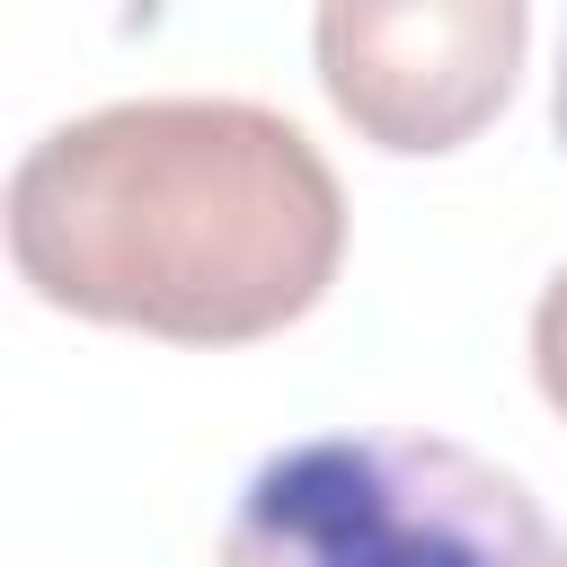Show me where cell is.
Here are the masks:
<instances>
[{
	"instance_id": "cell-1",
	"label": "cell",
	"mask_w": 567,
	"mask_h": 567,
	"mask_svg": "<svg viewBox=\"0 0 567 567\" xmlns=\"http://www.w3.org/2000/svg\"><path fill=\"white\" fill-rule=\"evenodd\" d=\"M346 257L337 168L248 97H124L53 124L9 177V266L35 301L168 346L292 328Z\"/></svg>"
},
{
	"instance_id": "cell-2",
	"label": "cell",
	"mask_w": 567,
	"mask_h": 567,
	"mask_svg": "<svg viewBox=\"0 0 567 567\" xmlns=\"http://www.w3.org/2000/svg\"><path fill=\"white\" fill-rule=\"evenodd\" d=\"M213 567H567V532L470 443L310 434L257 461Z\"/></svg>"
},
{
	"instance_id": "cell-3",
	"label": "cell",
	"mask_w": 567,
	"mask_h": 567,
	"mask_svg": "<svg viewBox=\"0 0 567 567\" xmlns=\"http://www.w3.org/2000/svg\"><path fill=\"white\" fill-rule=\"evenodd\" d=\"M532 0H319L310 53L328 106L399 159L461 151L514 97Z\"/></svg>"
},
{
	"instance_id": "cell-4",
	"label": "cell",
	"mask_w": 567,
	"mask_h": 567,
	"mask_svg": "<svg viewBox=\"0 0 567 567\" xmlns=\"http://www.w3.org/2000/svg\"><path fill=\"white\" fill-rule=\"evenodd\" d=\"M532 381H540V399L567 416V266L549 275V292H540V310H532Z\"/></svg>"
},
{
	"instance_id": "cell-5",
	"label": "cell",
	"mask_w": 567,
	"mask_h": 567,
	"mask_svg": "<svg viewBox=\"0 0 567 567\" xmlns=\"http://www.w3.org/2000/svg\"><path fill=\"white\" fill-rule=\"evenodd\" d=\"M549 115H558V142H567V44H558V89H549Z\"/></svg>"
}]
</instances>
